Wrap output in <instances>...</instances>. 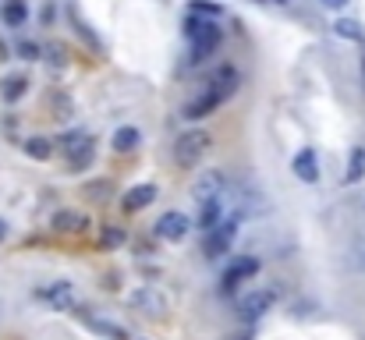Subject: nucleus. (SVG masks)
<instances>
[{"mask_svg":"<svg viewBox=\"0 0 365 340\" xmlns=\"http://www.w3.org/2000/svg\"><path fill=\"white\" fill-rule=\"evenodd\" d=\"M220 223H224V199H210V202H202V209H199V227L202 230H216Z\"/></svg>","mask_w":365,"mask_h":340,"instance_id":"nucleus-13","label":"nucleus"},{"mask_svg":"<svg viewBox=\"0 0 365 340\" xmlns=\"http://www.w3.org/2000/svg\"><path fill=\"white\" fill-rule=\"evenodd\" d=\"M333 29H337V36H340V39H362V29H358V21H351V18H340Z\"/></svg>","mask_w":365,"mask_h":340,"instance_id":"nucleus-25","label":"nucleus"},{"mask_svg":"<svg viewBox=\"0 0 365 340\" xmlns=\"http://www.w3.org/2000/svg\"><path fill=\"white\" fill-rule=\"evenodd\" d=\"M192 14H210V18H220V8H216V4H202V0H195V4H192Z\"/></svg>","mask_w":365,"mask_h":340,"instance_id":"nucleus-26","label":"nucleus"},{"mask_svg":"<svg viewBox=\"0 0 365 340\" xmlns=\"http://www.w3.org/2000/svg\"><path fill=\"white\" fill-rule=\"evenodd\" d=\"M86 195L96 199V202H107L114 195V184L110 181H92V184H86Z\"/></svg>","mask_w":365,"mask_h":340,"instance_id":"nucleus-24","label":"nucleus"},{"mask_svg":"<svg viewBox=\"0 0 365 340\" xmlns=\"http://www.w3.org/2000/svg\"><path fill=\"white\" fill-rule=\"evenodd\" d=\"M362 178H365V149H351V163H348V170H344V181L355 184Z\"/></svg>","mask_w":365,"mask_h":340,"instance_id":"nucleus-20","label":"nucleus"},{"mask_svg":"<svg viewBox=\"0 0 365 340\" xmlns=\"http://www.w3.org/2000/svg\"><path fill=\"white\" fill-rule=\"evenodd\" d=\"M4 234H8V223H4V220H0V241H4Z\"/></svg>","mask_w":365,"mask_h":340,"instance_id":"nucleus-29","label":"nucleus"},{"mask_svg":"<svg viewBox=\"0 0 365 340\" xmlns=\"http://www.w3.org/2000/svg\"><path fill=\"white\" fill-rule=\"evenodd\" d=\"M153 202H156V184H135L125 195V209L128 212H138V209H146Z\"/></svg>","mask_w":365,"mask_h":340,"instance_id":"nucleus-14","label":"nucleus"},{"mask_svg":"<svg viewBox=\"0 0 365 340\" xmlns=\"http://www.w3.org/2000/svg\"><path fill=\"white\" fill-rule=\"evenodd\" d=\"M64 156H68L71 170H86V167L92 163V156H96V145H92V138H89V135L75 132V135H68V138H64Z\"/></svg>","mask_w":365,"mask_h":340,"instance_id":"nucleus-5","label":"nucleus"},{"mask_svg":"<svg viewBox=\"0 0 365 340\" xmlns=\"http://www.w3.org/2000/svg\"><path fill=\"white\" fill-rule=\"evenodd\" d=\"M142 142V135H138V127H117L114 132V153H131V149Z\"/></svg>","mask_w":365,"mask_h":340,"instance_id":"nucleus-18","label":"nucleus"},{"mask_svg":"<svg viewBox=\"0 0 365 340\" xmlns=\"http://www.w3.org/2000/svg\"><path fill=\"white\" fill-rule=\"evenodd\" d=\"M259 273V259H252V255H245V259H238L227 273H224V291H234L238 284H245L249 276Z\"/></svg>","mask_w":365,"mask_h":340,"instance_id":"nucleus-11","label":"nucleus"},{"mask_svg":"<svg viewBox=\"0 0 365 340\" xmlns=\"http://www.w3.org/2000/svg\"><path fill=\"white\" fill-rule=\"evenodd\" d=\"M25 156H32V160H50V156H53L50 138H43V135L29 138V142H25Z\"/></svg>","mask_w":365,"mask_h":340,"instance_id":"nucleus-21","label":"nucleus"},{"mask_svg":"<svg viewBox=\"0 0 365 340\" xmlns=\"http://www.w3.org/2000/svg\"><path fill=\"white\" fill-rule=\"evenodd\" d=\"M47 298H50V305H53V308H68V305L75 302V294H71V284H68V280L53 284V287L47 291Z\"/></svg>","mask_w":365,"mask_h":340,"instance_id":"nucleus-19","label":"nucleus"},{"mask_svg":"<svg viewBox=\"0 0 365 340\" xmlns=\"http://www.w3.org/2000/svg\"><path fill=\"white\" fill-rule=\"evenodd\" d=\"M216 106H224V96H216L213 89H202L195 99L185 103V110H181V117L185 121H202V117H210Z\"/></svg>","mask_w":365,"mask_h":340,"instance_id":"nucleus-8","label":"nucleus"},{"mask_svg":"<svg viewBox=\"0 0 365 340\" xmlns=\"http://www.w3.org/2000/svg\"><path fill=\"white\" fill-rule=\"evenodd\" d=\"M319 4H323V8H333V11H337V8H344V4H348V0H319Z\"/></svg>","mask_w":365,"mask_h":340,"instance_id":"nucleus-28","label":"nucleus"},{"mask_svg":"<svg viewBox=\"0 0 365 340\" xmlns=\"http://www.w3.org/2000/svg\"><path fill=\"white\" fill-rule=\"evenodd\" d=\"M220 39H224V32H210V36H202V39H195L192 42V50H188V60H185V68H199V64H206L213 53H216V47H220Z\"/></svg>","mask_w":365,"mask_h":340,"instance_id":"nucleus-10","label":"nucleus"},{"mask_svg":"<svg viewBox=\"0 0 365 340\" xmlns=\"http://www.w3.org/2000/svg\"><path fill=\"white\" fill-rule=\"evenodd\" d=\"M210 145H213L210 132H199V127H192V132H181L177 142H174V160H177V167H195L202 156H206Z\"/></svg>","mask_w":365,"mask_h":340,"instance_id":"nucleus-1","label":"nucleus"},{"mask_svg":"<svg viewBox=\"0 0 365 340\" xmlns=\"http://www.w3.org/2000/svg\"><path fill=\"white\" fill-rule=\"evenodd\" d=\"M224 191H227V174L224 170H202V174L192 181V199L199 206L210 202V199H224Z\"/></svg>","mask_w":365,"mask_h":340,"instance_id":"nucleus-3","label":"nucleus"},{"mask_svg":"<svg viewBox=\"0 0 365 340\" xmlns=\"http://www.w3.org/2000/svg\"><path fill=\"white\" fill-rule=\"evenodd\" d=\"M25 89H29V82H25V78H8V82H4V89H0V96H4L8 103H14V99H22V96H25Z\"/></svg>","mask_w":365,"mask_h":340,"instance_id":"nucleus-23","label":"nucleus"},{"mask_svg":"<svg viewBox=\"0 0 365 340\" xmlns=\"http://www.w3.org/2000/svg\"><path fill=\"white\" fill-rule=\"evenodd\" d=\"M362 78H365V57H362Z\"/></svg>","mask_w":365,"mask_h":340,"instance_id":"nucleus-30","label":"nucleus"},{"mask_svg":"<svg viewBox=\"0 0 365 340\" xmlns=\"http://www.w3.org/2000/svg\"><path fill=\"white\" fill-rule=\"evenodd\" d=\"M131 308L135 312H142V315H156V319H164L167 315V298L160 294L156 287H138V291H131Z\"/></svg>","mask_w":365,"mask_h":340,"instance_id":"nucleus-6","label":"nucleus"},{"mask_svg":"<svg viewBox=\"0 0 365 340\" xmlns=\"http://www.w3.org/2000/svg\"><path fill=\"white\" fill-rule=\"evenodd\" d=\"M86 227V217L82 212H75V209H60L57 217H53V230H60V234H75V230H82Z\"/></svg>","mask_w":365,"mask_h":340,"instance_id":"nucleus-16","label":"nucleus"},{"mask_svg":"<svg viewBox=\"0 0 365 340\" xmlns=\"http://www.w3.org/2000/svg\"><path fill=\"white\" fill-rule=\"evenodd\" d=\"M273 305H277V291H273V287H259V291H249V294L238 302V315L245 319V323H252V319L266 315Z\"/></svg>","mask_w":365,"mask_h":340,"instance_id":"nucleus-4","label":"nucleus"},{"mask_svg":"<svg viewBox=\"0 0 365 340\" xmlns=\"http://www.w3.org/2000/svg\"><path fill=\"white\" fill-rule=\"evenodd\" d=\"M210 32H216V25H213L210 18H202V14H188V18H185V36H188V42L210 36Z\"/></svg>","mask_w":365,"mask_h":340,"instance_id":"nucleus-17","label":"nucleus"},{"mask_svg":"<svg viewBox=\"0 0 365 340\" xmlns=\"http://www.w3.org/2000/svg\"><path fill=\"white\" fill-rule=\"evenodd\" d=\"M18 50H22L29 60H36V57H39V47H32V42H22V47H18Z\"/></svg>","mask_w":365,"mask_h":340,"instance_id":"nucleus-27","label":"nucleus"},{"mask_svg":"<svg viewBox=\"0 0 365 340\" xmlns=\"http://www.w3.org/2000/svg\"><path fill=\"white\" fill-rule=\"evenodd\" d=\"M188 230H192V220L185 217V212H177V209L164 212V217L156 220V234H160L164 241H185Z\"/></svg>","mask_w":365,"mask_h":340,"instance_id":"nucleus-7","label":"nucleus"},{"mask_svg":"<svg viewBox=\"0 0 365 340\" xmlns=\"http://www.w3.org/2000/svg\"><path fill=\"white\" fill-rule=\"evenodd\" d=\"M82 323H86V326H92L96 333L110 337V340H128V330H125V326H117V323H110V319H99V315L82 312Z\"/></svg>","mask_w":365,"mask_h":340,"instance_id":"nucleus-15","label":"nucleus"},{"mask_svg":"<svg viewBox=\"0 0 365 340\" xmlns=\"http://www.w3.org/2000/svg\"><path fill=\"white\" fill-rule=\"evenodd\" d=\"M25 18H29V11L22 0H8L4 4V25H25Z\"/></svg>","mask_w":365,"mask_h":340,"instance_id":"nucleus-22","label":"nucleus"},{"mask_svg":"<svg viewBox=\"0 0 365 340\" xmlns=\"http://www.w3.org/2000/svg\"><path fill=\"white\" fill-rule=\"evenodd\" d=\"M238 85H241V75L231 68V64H224V68L210 71V78H206V89H213L216 96H224V103L238 93Z\"/></svg>","mask_w":365,"mask_h":340,"instance_id":"nucleus-9","label":"nucleus"},{"mask_svg":"<svg viewBox=\"0 0 365 340\" xmlns=\"http://www.w3.org/2000/svg\"><path fill=\"white\" fill-rule=\"evenodd\" d=\"M291 170L298 174V181H305V184L319 181V160H316L312 149H301V153L294 156V163H291Z\"/></svg>","mask_w":365,"mask_h":340,"instance_id":"nucleus-12","label":"nucleus"},{"mask_svg":"<svg viewBox=\"0 0 365 340\" xmlns=\"http://www.w3.org/2000/svg\"><path fill=\"white\" fill-rule=\"evenodd\" d=\"M238 227H241V217H238V212L224 217V223L206 234V241H202V255H206V259H220V255H227V248H231L234 238H238Z\"/></svg>","mask_w":365,"mask_h":340,"instance_id":"nucleus-2","label":"nucleus"},{"mask_svg":"<svg viewBox=\"0 0 365 340\" xmlns=\"http://www.w3.org/2000/svg\"><path fill=\"white\" fill-rule=\"evenodd\" d=\"M255 4H266V0H255Z\"/></svg>","mask_w":365,"mask_h":340,"instance_id":"nucleus-31","label":"nucleus"}]
</instances>
